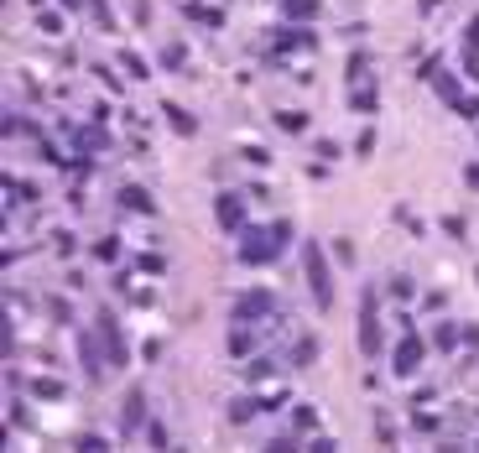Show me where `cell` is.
Returning a JSON list of instances; mask_svg holds the SVG:
<instances>
[{
    "label": "cell",
    "instance_id": "19",
    "mask_svg": "<svg viewBox=\"0 0 479 453\" xmlns=\"http://www.w3.org/2000/svg\"><path fill=\"white\" fill-rule=\"evenodd\" d=\"M469 188H479V162L469 167Z\"/></svg>",
    "mask_w": 479,
    "mask_h": 453
},
{
    "label": "cell",
    "instance_id": "8",
    "mask_svg": "<svg viewBox=\"0 0 479 453\" xmlns=\"http://www.w3.org/2000/svg\"><path fill=\"white\" fill-rule=\"evenodd\" d=\"M219 224H224V230H235V224H240V198H230V193L219 198Z\"/></svg>",
    "mask_w": 479,
    "mask_h": 453
},
{
    "label": "cell",
    "instance_id": "7",
    "mask_svg": "<svg viewBox=\"0 0 479 453\" xmlns=\"http://www.w3.org/2000/svg\"><path fill=\"white\" fill-rule=\"evenodd\" d=\"M120 204H125V209H141V214H156V204L141 188H120Z\"/></svg>",
    "mask_w": 479,
    "mask_h": 453
},
{
    "label": "cell",
    "instance_id": "20",
    "mask_svg": "<svg viewBox=\"0 0 479 453\" xmlns=\"http://www.w3.org/2000/svg\"><path fill=\"white\" fill-rule=\"evenodd\" d=\"M422 6H428V11H433V6H437V0H422Z\"/></svg>",
    "mask_w": 479,
    "mask_h": 453
},
{
    "label": "cell",
    "instance_id": "1",
    "mask_svg": "<svg viewBox=\"0 0 479 453\" xmlns=\"http://www.w3.org/2000/svg\"><path fill=\"white\" fill-rule=\"evenodd\" d=\"M380 292H365V302H359V349L365 354H380Z\"/></svg>",
    "mask_w": 479,
    "mask_h": 453
},
{
    "label": "cell",
    "instance_id": "3",
    "mask_svg": "<svg viewBox=\"0 0 479 453\" xmlns=\"http://www.w3.org/2000/svg\"><path fill=\"white\" fill-rule=\"evenodd\" d=\"M308 287H313L318 308H328V302H334V276H328L323 250H318V245H308Z\"/></svg>",
    "mask_w": 479,
    "mask_h": 453
},
{
    "label": "cell",
    "instance_id": "5",
    "mask_svg": "<svg viewBox=\"0 0 479 453\" xmlns=\"http://www.w3.org/2000/svg\"><path fill=\"white\" fill-rule=\"evenodd\" d=\"M99 334H104V349H110V365H125V339H120V328L110 318H99Z\"/></svg>",
    "mask_w": 479,
    "mask_h": 453
},
{
    "label": "cell",
    "instance_id": "13",
    "mask_svg": "<svg viewBox=\"0 0 479 453\" xmlns=\"http://www.w3.org/2000/svg\"><path fill=\"white\" fill-rule=\"evenodd\" d=\"M454 339H459V334H454L448 323H437V328H433V344H437V349H454Z\"/></svg>",
    "mask_w": 479,
    "mask_h": 453
},
{
    "label": "cell",
    "instance_id": "17",
    "mask_svg": "<svg viewBox=\"0 0 479 453\" xmlns=\"http://www.w3.org/2000/svg\"><path fill=\"white\" fill-rule=\"evenodd\" d=\"M115 250H120L115 240H99V245H94V256H99V261H115Z\"/></svg>",
    "mask_w": 479,
    "mask_h": 453
},
{
    "label": "cell",
    "instance_id": "16",
    "mask_svg": "<svg viewBox=\"0 0 479 453\" xmlns=\"http://www.w3.org/2000/svg\"><path fill=\"white\" fill-rule=\"evenodd\" d=\"M146 438H151V448H167V433H162V422H151V428H146Z\"/></svg>",
    "mask_w": 479,
    "mask_h": 453
},
{
    "label": "cell",
    "instance_id": "9",
    "mask_svg": "<svg viewBox=\"0 0 479 453\" xmlns=\"http://www.w3.org/2000/svg\"><path fill=\"white\" fill-rule=\"evenodd\" d=\"M287 16L292 21H308V16H318V6H313V0H287Z\"/></svg>",
    "mask_w": 479,
    "mask_h": 453
},
{
    "label": "cell",
    "instance_id": "14",
    "mask_svg": "<svg viewBox=\"0 0 479 453\" xmlns=\"http://www.w3.org/2000/svg\"><path fill=\"white\" fill-rule=\"evenodd\" d=\"M230 354H250V334L240 328V334H230Z\"/></svg>",
    "mask_w": 479,
    "mask_h": 453
},
{
    "label": "cell",
    "instance_id": "15",
    "mask_svg": "<svg viewBox=\"0 0 479 453\" xmlns=\"http://www.w3.org/2000/svg\"><path fill=\"white\" fill-rule=\"evenodd\" d=\"M167 120H172V125H178V130H193V120H188V115H182V110H178V104H167Z\"/></svg>",
    "mask_w": 479,
    "mask_h": 453
},
{
    "label": "cell",
    "instance_id": "12",
    "mask_svg": "<svg viewBox=\"0 0 479 453\" xmlns=\"http://www.w3.org/2000/svg\"><path fill=\"white\" fill-rule=\"evenodd\" d=\"M292 428H297V433H313L318 428V411L313 407H297V422H292Z\"/></svg>",
    "mask_w": 479,
    "mask_h": 453
},
{
    "label": "cell",
    "instance_id": "4",
    "mask_svg": "<svg viewBox=\"0 0 479 453\" xmlns=\"http://www.w3.org/2000/svg\"><path fill=\"white\" fill-rule=\"evenodd\" d=\"M422 354H428V349H422V344H417V339H406V344H402V349H396V359H391V365H396V376H417V365H422Z\"/></svg>",
    "mask_w": 479,
    "mask_h": 453
},
{
    "label": "cell",
    "instance_id": "10",
    "mask_svg": "<svg viewBox=\"0 0 479 453\" xmlns=\"http://www.w3.org/2000/svg\"><path fill=\"white\" fill-rule=\"evenodd\" d=\"M266 402H230V422H245V417H256Z\"/></svg>",
    "mask_w": 479,
    "mask_h": 453
},
{
    "label": "cell",
    "instance_id": "2",
    "mask_svg": "<svg viewBox=\"0 0 479 453\" xmlns=\"http://www.w3.org/2000/svg\"><path fill=\"white\" fill-rule=\"evenodd\" d=\"M292 230H287V224H266V230L261 235H250L245 240V256H240V261H250V266H261V261H271V250L276 245H282V240H287Z\"/></svg>",
    "mask_w": 479,
    "mask_h": 453
},
{
    "label": "cell",
    "instance_id": "18",
    "mask_svg": "<svg viewBox=\"0 0 479 453\" xmlns=\"http://www.w3.org/2000/svg\"><path fill=\"white\" fill-rule=\"evenodd\" d=\"M391 297H411V282H406V276H391Z\"/></svg>",
    "mask_w": 479,
    "mask_h": 453
},
{
    "label": "cell",
    "instance_id": "6",
    "mask_svg": "<svg viewBox=\"0 0 479 453\" xmlns=\"http://www.w3.org/2000/svg\"><path fill=\"white\" fill-rule=\"evenodd\" d=\"M271 313V292H245V302H240V318H261Z\"/></svg>",
    "mask_w": 479,
    "mask_h": 453
},
{
    "label": "cell",
    "instance_id": "11",
    "mask_svg": "<svg viewBox=\"0 0 479 453\" xmlns=\"http://www.w3.org/2000/svg\"><path fill=\"white\" fill-rule=\"evenodd\" d=\"M125 428H141V391L125 396Z\"/></svg>",
    "mask_w": 479,
    "mask_h": 453
}]
</instances>
